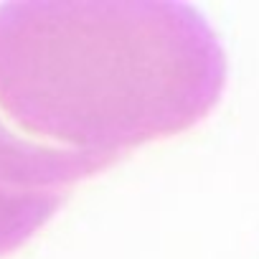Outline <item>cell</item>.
Here are the masks:
<instances>
[{"instance_id": "1", "label": "cell", "mask_w": 259, "mask_h": 259, "mask_svg": "<svg viewBox=\"0 0 259 259\" xmlns=\"http://www.w3.org/2000/svg\"><path fill=\"white\" fill-rule=\"evenodd\" d=\"M224 49L178 0H13L0 6V112L26 135L114 163L203 119Z\"/></svg>"}, {"instance_id": "2", "label": "cell", "mask_w": 259, "mask_h": 259, "mask_svg": "<svg viewBox=\"0 0 259 259\" xmlns=\"http://www.w3.org/2000/svg\"><path fill=\"white\" fill-rule=\"evenodd\" d=\"M109 160L36 140L0 112V256L26 244L64 203L76 181Z\"/></svg>"}]
</instances>
